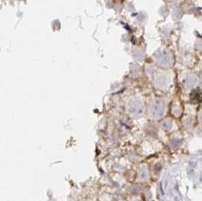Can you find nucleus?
Masks as SVG:
<instances>
[{
	"label": "nucleus",
	"mask_w": 202,
	"mask_h": 201,
	"mask_svg": "<svg viewBox=\"0 0 202 201\" xmlns=\"http://www.w3.org/2000/svg\"><path fill=\"white\" fill-rule=\"evenodd\" d=\"M163 110H164V107H163V105L160 104V103H158V104H153L152 108H151V111H152L153 114H155V115H156L157 113H158V115L159 114L160 115V111L163 112L164 111Z\"/></svg>",
	"instance_id": "1"
}]
</instances>
